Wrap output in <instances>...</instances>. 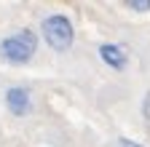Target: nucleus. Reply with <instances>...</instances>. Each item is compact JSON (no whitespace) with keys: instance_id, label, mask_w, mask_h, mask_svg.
<instances>
[{"instance_id":"obj_1","label":"nucleus","mask_w":150,"mask_h":147,"mask_svg":"<svg viewBox=\"0 0 150 147\" xmlns=\"http://www.w3.org/2000/svg\"><path fill=\"white\" fill-rule=\"evenodd\" d=\"M38 32H32L30 27H22L16 32H8L3 40H0V59L6 64H13V67H22V64H30L32 56L38 53Z\"/></svg>"},{"instance_id":"obj_2","label":"nucleus","mask_w":150,"mask_h":147,"mask_svg":"<svg viewBox=\"0 0 150 147\" xmlns=\"http://www.w3.org/2000/svg\"><path fill=\"white\" fill-rule=\"evenodd\" d=\"M40 32H43L46 46L54 53H67L75 46V24L64 13H48V16H43Z\"/></svg>"},{"instance_id":"obj_3","label":"nucleus","mask_w":150,"mask_h":147,"mask_svg":"<svg viewBox=\"0 0 150 147\" xmlns=\"http://www.w3.org/2000/svg\"><path fill=\"white\" fill-rule=\"evenodd\" d=\"M6 110L13 118H27L32 110H35V96L27 86H8L6 94H3Z\"/></svg>"},{"instance_id":"obj_4","label":"nucleus","mask_w":150,"mask_h":147,"mask_svg":"<svg viewBox=\"0 0 150 147\" xmlns=\"http://www.w3.org/2000/svg\"><path fill=\"white\" fill-rule=\"evenodd\" d=\"M97 53H99L102 64H107L110 70H115V72H123L129 67V51L121 43H102L97 48Z\"/></svg>"},{"instance_id":"obj_5","label":"nucleus","mask_w":150,"mask_h":147,"mask_svg":"<svg viewBox=\"0 0 150 147\" xmlns=\"http://www.w3.org/2000/svg\"><path fill=\"white\" fill-rule=\"evenodd\" d=\"M126 8L137 11V13H145V11H150V0H126Z\"/></svg>"},{"instance_id":"obj_6","label":"nucleus","mask_w":150,"mask_h":147,"mask_svg":"<svg viewBox=\"0 0 150 147\" xmlns=\"http://www.w3.org/2000/svg\"><path fill=\"white\" fill-rule=\"evenodd\" d=\"M142 118H145V123L150 128V88L145 91V96H142Z\"/></svg>"},{"instance_id":"obj_7","label":"nucleus","mask_w":150,"mask_h":147,"mask_svg":"<svg viewBox=\"0 0 150 147\" xmlns=\"http://www.w3.org/2000/svg\"><path fill=\"white\" fill-rule=\"evenodd\" d=\"M118 147H145V144H139V142H134V139L121 136V139H118Z\"/></svg>"}]
</instances>
